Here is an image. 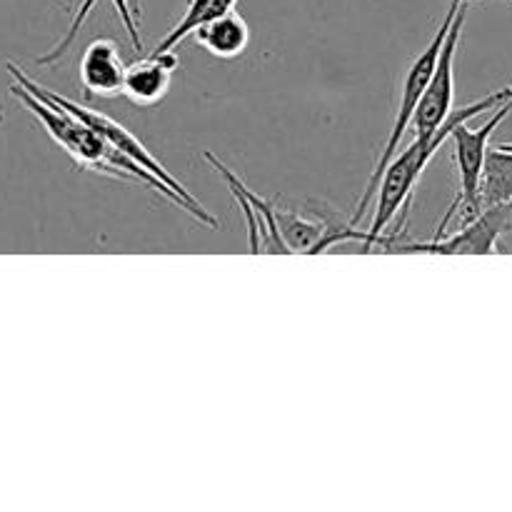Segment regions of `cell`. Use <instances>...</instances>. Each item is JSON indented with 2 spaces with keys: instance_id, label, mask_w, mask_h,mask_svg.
Here are the masks:
<instances>
[{
  "instance_id": "10",
  "label": "cell",
  "mask_w": 512,
  "mask_h": 512,
  "mask_svg": "<svg viewBox=\"0 0 512 512\" xmlns=\"http://www.w3.org/2000/svg\"><path fill=\"white\" fill-rule=\"evenodd\" d=\"M95 5H98V0H83V3L78 5V10H75L73 20H70L68 33H65L63 38H60L58 43H55L53 48L48 50V53L38 55V58H35V63H38V65H55V63H60V60L65 58V53H68V50H70V45L75 43V38H78L80 30H83L85 20L90 18V13H93ZM113 5H115V10H118V18H120V23H123L125 33H128L130 43H133V50H135V53H143V40H140L138 15H135L133 3H130V0H113Z\"/></svg>"
},
{
  "instance_id": "9",
  "label": "cell",
  "mask_w": 512,
  "mask_h": 512,
  "mask_svg": "<svg viewBox=\"0 0 512 512\" xmlns=\"http://www.w3.org/2000/svg\"><path fill=\"white\" fill-rule=\"evenodd\" d=\"M193 38L195 43H198L205 53L213 55V58L233 60V58H240V55L248 50L250 28L248 23H245L243 15L230 10V13L215 18L213 23L195 30Z\"/></svg>"
},
{
  "instance_id": "6",
  "label": "cell",
  "mask_w": 512,
  "mask_h": 512,
  "mask_svg": "<svg viewBox=\"0 0 512 512\" xmlns=\"http://www.w3.org/2000/svg\"><path fill=\"white\" fill-rule=\"evenodd\" d=\"M468 5L470 3H465L463 8H460L448 38H445L443 50H440L438 65H435V73L433 78H430L428 90H425L423 100H420L418 110H415V118L410 128H415V135H420V138L433 135L455 110L453 105L455 103V55H458V45H460V35H463Z\"/></svg>"
},
{
  "instance_id": "1",
  "label": "cell",
  "mask_w": 512,
  "mask_h": 512,
  "mask_svg": "<svg viewBox=\"0 0 512 512\" xmlns=\"http://www.w3.org/2000/svg\"><path fill=\"white\" fill-rule=\"evenodd\" d=\"M508 98H512V88H503L495 90V93H488L485 98L475 100V103L453 110V115H450L433 135H428V138L415 135L413 143H410L403 153L395 155V158L390 160L383 178H380L378 195H375L378 200H375L373 223H370L368 228V245H365V253H370V248H375V245L388 250L390 245L398 240L395 235L385 238V230L398 220V215L408 218V210L410 205H413L415 185L420 183V178H423L425 168H428V163L433 160V155L448 143L455 125L463 123V120H473L475 115L480 113H493V110L498 108L500 103H505Z\"/></svg>"
},
{
  "instance_id": "15",
  "label": "cell",
  "mask_w": 512,
  "mask_h": 512,
  "mask_svg": "<svg viewBox=\"0 0 512 512\" xmlns=\"http://www.w3.org/2000/svg\"><path fill=\"white\" fill-rule=\"evenodd\" d=\"M503 148H510L512 150V143H503Z\"/></svg>"
},
{
  "instance_id": "7",
  "label": "cell",
  "mask_w": 512,
  "mask_h": 512,
  "mask_svg": "<svg viewBox=\"0 0 512 512\" xmlns=\"http://www.w3.org/2000/svg\"><path fill=\"white\" fill-rule=\"evenodd\" d=\"M123 55L115 40L95 38L80 58V85L88 98H118L125 88Z\"/></svg>"
},
{
  "instance_id": "2",
  "label": "cell",
  "mask_w": 512,
  "mask_h": 512,
  "mask_svg": "<svg viewBox=\"0 0 512 512\" xmlns=\"http://www.w3.org/2000/svg\"><path fill=\"white\" fill-rule=\"evenodd\" d=\"M465 3H468V0H450L448 10H445L443 20H440V25H438V33L433 35V40H430V43L420 50L418 58L410 63L408 70H405L403 83H400V103H398V110H395L393 128H390L388 140H385V148L378 158V165H375V170L370 173V180H368V185H365L363 198H360L358 208H355V213H353V220H350L353 225H358L360 220L365 218V210L370 208V203H373L375 195H378L380 178H383V173H385V168L390 165V160L398 155V145H400V140H403V135L408 133V128L413 125L415 110H418L420 100H423L425 90H428L430 78H433V73H435V65H438L440 50H443L445 38H448L450 28H453L455 18H458L460 8H463Z\"/></svg>"
},
{
  "instance_id": "3",
  "label": "cell",
  "mask_w": 512,
  "mask_h": 512,
  "mask_svg": "<svg viewBox=\"0 0 512 512\" xmlns=\"http://www.w3.org/2000/svg\"><path fill=\"white\" fill-rule=\"evenodd\" d=\"M510 113L512 98L500 103L498 108L493 110V115H490L480 128H470V120H463V123H458L453 128L450 143H453V160L455 168H458V195H455L448 213L440 220L438 230H435V238H443L448 225L455 223V220H460V225H463L483 210V203H480V185H483L490 138H493L495 130L503 125V120L508 118Z\"/></svg>"
},
{
  "instance_id": "13",
  "label": "cell",
  "mask_w": 512,
  "mask_h": 512,
  "mask_svg": "<svg viewBox=\"0 0 512 512\" xmlns=\"http://www.w3.org/2000/svg\"><path fill=\"white\" fill-rule=\"evenodd\" d=\"M130 3H133V10H135V15H138V18H140V3H138V0H130Z\"/></svg>"
},
{
  "instance_id": "5",
  "label": "cell",
  "mask_w": 512,
  "mask_h": 512,
  "mask_svg": "<svg viewBox=\"0 0 512 512\" xmlns=\"http://www.w3.org/2000/svg\"><path fill=\"white\" fill-rule=\"evenodd\" d=\"M510 223L512 203L488 205L448 238L443 235V238H433L428 243H400V240H395L388 250L428 255H493L500 253V238L510 228Z\"/></svg>"
},
{
  "instance_id": "11",
  "label": "cell",
  "mask_w": 512,
  "mask_h": 512,
  "mask_svg": "<svg viewBox=\"0 0 512 512\" xmlns=\"http://www.w3.org/2000/svg\"><path fill=\"white\" fill-rule=\"evenodd\" d=\"M238 3L240 0H188L183 18H180L178 23L168 30V35L155 45L153 53H168V50H175L178 43H183L188 35H193L195 30L203 28V25L213 23L220 15L235 10Z\"/></svg>"
},
{
  "instance_id": "12",
  "label": "cell",
  "mask_w": 512,
  "mask_h": 512,
  "mask_svg": "<svg viewBox=\"0 0 512 512\" xmlns=\"http://www.w3.org/2000/svg\"><path fill=\"white\" fill-rule=\"evenodd\" d=\"M480 203L483 208L498 203H512V150L498 148L488 150L485 160L483 185H480Z\"/></svg>"
},
{
  "instance_id": "4",
  "label": "cell",
  "mask_w": 512,
  "mask_h": 512,
  "mask_svg": "<svg viewBox=\"0 0 512 512\" xmlns=\"http://www.w3.org/2000/svg\"><path fill=\"white\" fill-rule=\"evenodd\" d=\"M8 70H10V73H13V80H15V83L28 85V88H33V90H38V93H43L45 98H50V100H53V103H58L60 108H65V110H68V113H73L75 118L83 120L85 125H90V128L95 130V133L103 135V138L108 140V143L113 145V148H118L120 153L128 155V158H130V160H135V163H138V165H143V168L148 170V173H153L155 178L163 180V183L168 185V188H173L175 193H178L180 198H183L185 203H188L190 215H193V218H198L200 223L208 225V228H218V220H215L213 215H210L208 210L203 208V203H200V200L195 198V195L190 193V190L185 188V185L180 183L178 178H173V175L168 173V168H165V165L160 163V160L155 158V155L150 153V150L145 148V145L140 143V140L135 138L133 133H130V130H125L123 125L118 123V120L108 118V115L98 113V110L85 108V105L75 103V100H68V98H63V95L53 93V90L43 88V85L35 83L33 78H28V75H25L23 70H20L18 65H15V63H8Z\"/></svg>"
},
{
  "instance_id": "8",
  "label": "cell",
  "mask_w": 512,
  "mask_h": 512,
  "mask_svg": "<svg viewBox=\"0 0 512 512\" xmlns=\"http://www.w3.org/2000/svg\"><path fill=\"white\" fill-rule=\"evenodd\" d=\"M180 58L175 50L168 53H150L145 58L135 60L125 70V88L123 95L133 105H150L160 103L168 95L170 83H173V73L178 70Z\"/></svg>"
},
{
  "instance_id": "14",
  "label": "cell",
  "mask_w": 512,
  "mask_h": 512,
  "mask_svg": "<svg viewBox=\"0 0 512 512\" xmlns=\"http://www.w3.org/2000/svg\"><path fill=\"white\" fill-rule=\"evenodd\" d=\"M468 3H485V0H468ZM508 3H512V0H508Z\"/></svg>"
}]
</instances>
